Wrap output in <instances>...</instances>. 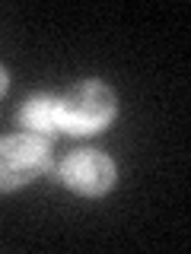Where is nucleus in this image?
<instances>
[{"label":"nucleus","mask_w":191,"mask_h":254,"mask_svg":"<svg viewBox=\"0 0 191 254\" xmlns=\"http://www.w3.org/2000/svg\"><path fill=\"white\" fill-rule=\"evenodd\" d=\"M51 165V140L38 133L0 137V194L32 185Z\"/></svg>","instance_id":"nucleus-2"},{"label":"nucleus","mask_w":191,"mask_h":254,"mask_svg":"<svg viewBox=\"0 0 191 254\" xmlns=\"http://www.w3.org/2000/svg\"><path fill=\"white\" fill-rule=\"evenodd\" d=\"M58 178L80 197H102L115 185V162L99 149H74L58 165Z\"/></svg>","instance_id":"nucleus-3"},{"label":"nucleus","mask_w":191,"mask_h":254,"mask_svg":"<svg viewBox=\"0 0 191 254\" xmlns=\"http://www.w3.org/2000/svg\"><path fill=\"white\" fill-rule=\"evenodd\" d=\"M115 92L99 79H83V83L70 86L67 95H61V124L67 133H77V137L105 130L115 121Z\"/></svg>","instance_id":"nucleus-1"},{"label":"nucleus","mask_w":191,"mask_h":254,"mask_svg":"<svg viewBox=\"0 0 191 254\" xmlns=\"http://www.w3.org/2000/svg\"><path fill=\"white\" fill-rule=\"evenodd\" d=\"M19 124L26 127V133H38L45 140H54L64 130L61 124V99L48 92H35L26 99V105L19 108Z\"/></svg>","instance_id":"nucleus-4"},{"label":"nucleus","mask_w":191,"mask_h":254,"mask_svg":"<svg viewBox=\"0 0 191 254\" xmlns=\"http://www.w3.org/2000/svg\"><path fill=\"white\" fill-rule=\"evenodd\" d=\"M6 86H10V76H6V70H3V67H0V95H3V92H6Z\"/></svg>","instance_id":"nucleus-5"}]
</instances>
